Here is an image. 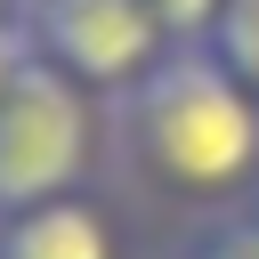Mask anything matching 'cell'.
Returning a JSON list of instances; mask_svg holds the SVG:
<instances>
[{"mask_svg": "<svg viewBox=\"0 0 259 259\" xmlns=\"http://www.w3.org/2000/svg\"><path fill=\"white\" fill-rule=\"evenodd\" d=\"M202 259H259V210L235 219V227H219V235L202 243Z\"/></svg>", "mask_w": 259, "mask_h": 259, "instance_id": "obj_8", "label": "cell"}, {"mask_svg": "<svg viewBox=\"0 0 259 259\" xmlns=\"http://www.w3.org/2000/svg\"><path fill=\"white\" fill-rule=\"evenodd\" d=\"M8 16H24V8H16V0H0V24H8Z\"/></svg>", "mask_w": 259, "mask_h": 259, "instance_id": "obj_9", "label": "cell"}, {"mask_svg": "<svg viewBox=\"0 0 259 259\" xmlns=\"http://www.w3.org/2000/svg\"><path fill=\"white\" fill-rule=\"evenodd\" d=\"M210 49H219V65L259 97V0H227L219 24H210Z\"/></svg>", "mask_w": 259, "mask_h": 259, "instance_id": "obj_5", "label": "cell"}, {"mask_svg": "<svg viewBox=\"0 0 259 259\" xmlns=\"http://www.w3.org/2000/svg\"><path fill=\"white\" fill-rule=\"evenodd\" d=\"M24 24L32 49L57 73H73L89 97H130L170 49L154 0H24Z\"/></svg>", "mask_w": 259, "mask_h": 259, "instance_id": "obj_3", "label": "cell"}, {"mask_svg": "<svg viewBox=\"0 0 259 259\" xmlns=\"http://www.w3.org/2000/svg\"><path fill=\"white\" fill-rule=\"evenodd\" d=\"M89 138H97L89 89L57 73L49 57H32L16 89L0 97V219L73 194V178L89 170Z\"/></svg>", "mask_w": 259, "mask_h": 259, "instance_id": "obj_2", "label": "cell"}, {"mask_svg": "<svg viewBox=\"0 0 259 259\" xmlns=\"http://www.w3.org/2000/svg\"><path fill=\"white\" fill-rule=\"evenodd\" d=\"M130 146L162 186L235 194L259 170V97L219 65L210 40H170L162 65L121 97Z\"/></svg>", "mask_w": 259, "mask_h": 259, "instance_id": "obj_1", "label": "cell"}, {"mask_svg": "<svg viewBox=\"0 0 259 259\" xmlns=\"http://www.w3.org/2000/svg\"><path fill=\"white\" fill-rule=\"evenodd\" d=\"M0 259H113V227H105L97 202L57 194V202L0 219Z\"/></svg>", "mask_w": 259, "mask_h": 259, "instance_id": "obj_4", "label": "cell"}, {"mask_svg": "<svg viewBox=\"0 0 259 259\" xmlns=\"http://www.w3.org/2000/svg\"><path fill=\"white\" fill-rule=\"evenodd\" d=\"M32 57H40V49H32V24H24V16H8V24H0V97L16 89V73H24Z\"/></svg>", "mask_w": 259, "mask_h": 259, "instance_id": "obj_7", "label": "cell"}, {"mask_svg": "<svg viewBox=\"0 0 259 259\" xmlns=\"http://www.w3.org/2000/svg\"><path fill=\"white\" fill-rule=\"evenodd\" d=\"M219 8H227V0H154V16H162V32H170V40H210Z\"/></svg>", "mask_w": 259, "mask_h": 259, "instance_id": "obj_6", "label": "cell"}]
</instances>
